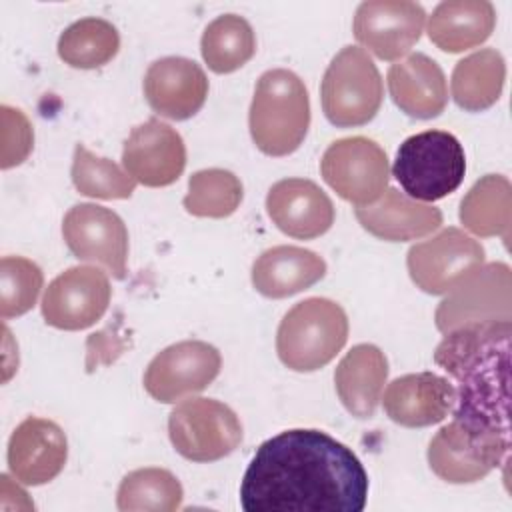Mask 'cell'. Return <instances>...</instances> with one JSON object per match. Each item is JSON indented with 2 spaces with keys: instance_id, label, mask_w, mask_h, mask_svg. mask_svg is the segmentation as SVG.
I'll use <instances>...</instances> for the list:
<instances>
[{
  "instance_id": "1",
  "label": "cell",
  "mask_w": 512,
  "mask_h": 512,
  "mask_svg": "<svg viewBox=\"0 0 512 512\" xmlns=\"http://www.w3.org/2000/svg\"><path fill=\"white\" fill-rule=\"evenodd\" d=\"M366 496L368 474L358 456L314 428L262 442L240 484L244 512H362Z\"/></svg>"
},
{
  "instance_id": "2",
  "label": "cell",
  "mask_w": 512,
  "mask_h": 512,
  "mask_svg": "<svg viewBox=\"0 0 512 512\" xmlns=\"http://www.w3.org/2000/svg\"><path fill=\"white\" fill-rule=\"evenodd\" d=\"M510 320L472 322L444 334L434 362L456 380L454 422L492 468L510 464Z\"/></svg>"
},
{
  "instance_id": "3",
  "label": "cell",
  "mask_w": 512,
  "mask_h": 512,
  "mask_svg": "<svg viewBox=\"0 0 512 512\" xmlns=\"http://www.w3.org/2000/svg\"><path fill=\"white\" fill-rule=\"evenodd\" d=\"M250 136L268 156H288L300 148L310 126V100L304 82L290 70H266L250 104Z\"/></svg>"
},
{
  "instance_id": "4",
  "label": "cell",
  "mask_w": 512,
  "mask_h": 512,
  "mask_svg": "<svg viewBox=\"0 0 512 512\" xmlns=\"http://www.w3.org/2000/svg\"><path fill=\"white\" fill-rule=\"evenodd\" d=\"M346 340L344 308L328 298H306L284 314L276 334V352L290 370L314 372L326 366Z\"/></svg>"
},
{
  "instance_id": "5",
  "label": "cell",
  "mask_w": 512,
  "mask_h": 512,
  "mask_svg": "<svg viewBox=\"0 0 512 512\" xmlns=\"http://www.w3.org/2000/svg\"><path fill=\"white\" fill-rule=\"evenodd\" d=\"M466 156L460 140L444 130L408 136L392 166V176L414 200L434 202L452 194L464 180Z\"/></svg>"
},
{
  "instance_id": "6",
  "label": "cell",
  "mask_w": 512,
  "mask_h": 512,
  "mask_svg": "<svg viewBox=\"0 0 512 512\" xmlns=\"http://www.w3.org/2000/svg\"><path fill=\"white\" fill-rule=\"evenodd\" d=\"M382 76L358 46H344L328 64L320 100L324 116L338 128L368 124L382 106Z\"/></svg>"
},
{
  "instance_id": "7",
  "label": "cell",
  "mask_w": 512,
  "mask_h": 512,
  "mask_svg": "<svg viewBox=\"0 0 512 512\" xmlns=\"http://www.w3.org/2000/svg\"><path fill=\"white\" fill-rule=\"evenodd\" d=\"M174 450L192 462H214L232 454L242 442L236 412L214 398H190L168 416Z\"/></svg>"
},
{
  "instance_id": "8",
  "label": "cell",
  "mask_w": 512,
  "mask_h": 512,
  "mask_svg": "<svg viewBox=\"0 0 512 512\" xmlns=\"http://www.w3.org/2000/svg\"><path fill=\"white\" fill-rule=\"evenodd\" d=\"M320 172L340 198L356 206L374 204L390 180L386 152L366 136L332 142L320 160Z\"/></svg>"
},
{
  "instance_id": "9",
  "label": "cell",
  "mask_w": 512,
  "mask_h": 512,
  "mask_svg": "<svg viewBox=\"0 0 512 512\" xmlns=\"http://www.w3.org/2000/svg\"><path fill=\"white\" fill-rule=\"evenodd\" d=\"M478 240L460 228H444L408 250L406 266L412 282L426 294H448L484 264Z\"/></svg>"
},
{
  "instance_id": "10",
  "label": "cell",
  "mask_w": 512,
  "mask_h": 512,
  "mask_svg": "<svg viewBox=\"0 0 512 512\" xmlns=\"http://www.w3.org/2000/svg\"><path fill=\"white\" fill-rule=\"evenodd\" d=\"M512 318V272L504 262L480 266L448 292L436 308V328L446 334L472 322Z\"/></svg>"
},
{
  "instance_id": "11",
  "label": "cell",
  "mask_w": 512,
  "mask_h": 512,
  "mask_svg": "<svg viewBox=\"0 0 512 512\" xmlns=\"http://www.w3.org/2000/svg\"><path fill=\"white\" fill-rule=\"evenodd\" d=\"M220 352L202 340H182L158 352L144 372L146 392L164 404L202 392L220 374Z\"/></svg>"
},
{
  "instance_id": "12",
  "label": "cell",
  "mask_w": 512,
  "mask_h": 512,
  "mask_svg": "<svg viewBox=\"0 0 512 512\" xmlns=\"http://www.w3.org/2000/svg\"><path fill=\"white\" fill-rule=\"evenodd\" d=\"M62 236L78 260L100 264L118 280L126 276L128 230L114 210L90 202L76 204L62 220Z\"/></svg>"
},
{
  "instance_id": "13",
  "label": "cell",
  "mask_w": 512,
  "mask_h": 512,
  "mask_svg": "<svg viewBox=\"0 0 512 512\" xmlns=\"http://www.w3.org/2000/svg\"><path fill=\"white\" fill-rule=\"evenodd\" d=\"M112 288L96 266H72L56 276L42 298V316L58 330H84L108 310Z\"/></svg>"
},
{
  "instance_id": "14",
  "label": "cell",
  "mask_w": 512,
  "mask_h": 512,
  "mask_svg": "<svg viewBox=\"0 0 512 512\" xmlns=\"http://www.w3.org/2000/svg\"><path fill=\"white\" fill-rule=\"evenodd\" d=\"M424 8L410 0H368L354 14V36L380 60H398L420 40Z\"/></svg>"
},
{
  "instance_id": "15",
  "label": "cell",
  "mask_w": 512,
  "mask_h": 512,
  "mask_svg": "<svg viewBox=\"0 0 512 512\" xmlns=\"http://www.w3.org/2000/svg\"><path fill=\"white\" fill-rule=\"evenodd\" d=\"M122 164L140 184L162 188L174 184L186 166L182 136L158 118L132 128L124 142Z\"/></svg>"
},
{
  "instance_id": "16",
  "label": "cell",
  "mask_w": 512,
  "mask_h": 512,
  "mask_svg": "<svg viewBox=\"0 0 512 512\" xmlns=\"http://www.w3.org/2000/svg\"><path fill=\"white\" fill-rule=\"evenodd\" d=\"M10 474L26 484L40 486L54 480L68 458V440L64 430L46 418L28 416L8 440Z\"/></svg>"
},
{
  "instance_id": "17",
  "label": "cell",
  "mask_w": 512,
  "mask_h": 512,
  "mask_svg": "<svg viewBox=\"0 0 512 512\" xmlns=\"http://www.w3.org/2000/svg\"><path fill=\"white\" fill-rule=\"evenodd\" d=\"M270 220L288 236L312 240L334 224V204L312 180L284 178L272 184L266 196Z\"/></svg>"
},
{
  "instance_id": "18",
  "label": "cell",
  "mask_w": 512,
  "mask_h": 512,
  "mask_svg": "<svg viewBox=\"0 0 512 512\" xmlns=\"http://www.w3.org/2000/svg\"><path fill=\"white\" fill-rule=\"evenodd\" d=\"M144 96L156 114L170 120H188L206 102L208 78L194 60L166 56L148 66Z\"/></svg>"
},
{
  "instance_id": "19",
  "label": "cell",
  "mask_w": 512,
  "mask_h": 512,
  "mask_svg": "<svg viewBox=\"0 0 512 512\" xmlns=\"http://www.w3.org/2000/svg\"><path fill=\"white\" fill-rule=\"evenodd\" d=\"M456 390L450 380L434 372L404 374L392 380L384 392L386 416L406 428H422L442 422L454 406Z\"/></svg>"
},
{
  "instance_id": "20",
  "label": "cell",
  "mask_w": 512,
  "mask_h": 512,
  "mask_svg": "<svg viewBox=\"0 0 512 512\" xmlns=\"http://www.w3.org/2000/svg\"><path fill=\"white\" fill-rule=\"evenodd\" d=\"M386 80L394 104L412 118H436L448 104L444 72L436 60L422 52L392 64Z\"/></svg>"
},
{
  "instance_id": "21",
  "label": "cell",
  "mask_w": 512,
  "mask_h": 512,
  "mask_svg": "<svg viewBox=\"0 0 512 512\" xmlns=\"http://www.w3.org/2000/svg\"><path fill=\"white\" fill-rule=\"evenodd\" d=\"M356 220L366 232L380 240L406 242L440 228L442 212L440 208L422 204L396 188H388L376 204L358 206Z\"/></svg>"
},
{
  "instance_id": "22",
  "label": "cell",
  "mask_w": 512,
  "mask_h": 512,
  "mask_svg": "<svg viewBox=\"0 0 512 512\" xmlns=\"http://www.w3.org/2000/svg\"><path fill=\"white\" fill-rule=\"evenodd\" d=\"M388 378V360L374 344H356L334 370L340 402L356 418H372Z\"/></svg>"
},
{
  "instance_id": "23",
  "label": "cell",
  "mask_w": 512,
  "mask_h": 512,
  "mask_svg": "<svg viewBox=\"0 0 512 512\" xmlns=\"http://www.w3.org/2000/svg\"><path fill=\"white\" fill-rule=\"evenodd\" d=\"M326 274V262L300 246H274L264 250L252 264V284L266 298L298 294Z\"/></svg>"
},
{
  "instance_id": "24",
  "label": "cell",
  "mask_w": 512,
  "mask_h": 512,
  "mask_svg": "<svg viewBox=\"0 0 512 512\" xmlns=\"http://www.w3.org/2000/svg\"><path fill=\"white\" fill-rule=\"evenodd\" d=\"M496 26L488 0H446L428 18V38L444 52L456 54L486 42Z\"/></svg>"
},
{
  "instance_id": "25",
  "label": "cell",
  "mask_w": 512,
  "mask_h": 512,
  "mask_svg": "<svg viewBox=\"0 0 512 512\" xmlns=\"http://www.w3.org/2000/svg\"><path fill=\"white\" fill-rule=\"evenodd\" d=\"M460 222L476 236H500L508 246L512 226V186L502 174L482 176L460 202Z\"/></svg>"
},
{
  "instance_id": "26",
  "label": "cell",
  "mask_w": 512,
  "mask_h": 512,
  "mask_svg": "<svg viewBox=\"0 0 512 512\" xmlns=\"http://www.w3.org/2000/svg\"><path fill=\"white\" fill-rule=\"evenodd\" d=\"M506 80V62L494 48H482L452 70V98L468 112H482L494 106Z\"/></svg>"
},
{
  "instance_id": "27",
  "label": "cell",
  "mask_w": 512,
  "mask_h": 512,
  "mask_svg": "<svg viewBox=\"0 0 512 512\" xmlns=\"http://www.w3.org/2000/svg\"><path fill=\"white\" fill-rule=\"evenodd\" d=\"M428 464L438 478L450 484L478 482L494 470L470 436L454 420L442 426L430 440Z\"/></svg>"
},
{
  "instance_id": "28",
  "label": "cell",
  "mask_w": 512,
  "mask_h": 512,
  "mask_svg": "<svg viewBox=\"0 0 512 512\" xmlns=\"http://www.w3.org/2000/svg\"><path fill=\"white\" fill-rule=\"evenodd\" d=\"M202 58L216 74L242 68L256 52V36L248 20L238 14H224L212 20L200 40Z\"/></svg>"
},
{
  "instance_id": "29",
  "label": "cell",
  "mask_w": 512,
  "mask_h": 512,
  "mask_svg": "<svg viewBox=\"0 0 512 512\" xmlns=\"http://www.w3.org/2000/svg\"><path fill=\"white\" fill-rule=\"evenodd\" d=\"M120 48L118 30L102 18H82L70 24L58 38V56L72 68H100Z\"/></svg>"
},
{
  "instance_id": "30",
  "label": "cell",
  "mask_w": 512,
  "mask_h": 512,
  "mask_svg": "<svg viewBox=\"0 0 512 512\" xmlns=\"http://www.w3.org/2000/svg\"><path fill=\"white\" fill-rule=\"evenodd\" d=\"M182 498V484L170 470L138 468L122 478L116 506L122 512H172L182 506Z\"/></svg>"
},
{
  "instance_id": "31",
  "label": "cell",
  "mask_w": 512,
  "mask_h": 512,
  "mask_svg": "<svg viewBox=\"0 0 512 512\" xmlns=\"http://www.w3.org/2000/svg\"><path fill=\"white\" fill-rule=\"evenodd\" d=\"M240 202V178L222 168L194 172L188 180V194L182 200L186 212L198 218H226L236 212Z\"/></svg>"
},
{
  "instance_id": "32",
  "label": "cell",
  "mask_w": 512,
  "mask_h": 512,
  "mask_svg": "<svg viewBox=\"0 0 512 512\" xmlns=\"http://www.w3.org/2000/svg\"><path fill=\"white\" fill-rule=\"evenodd\" d=\"M70 176L74 188L90 198L122 200L130 198L136 188V180L126 170L108 158L92 154L84 144L74 148Z\"/></svg>"
},
{
  "instance_id": "33",
  "label": "cell",
  "mask_w": 512,
  "mask_h": 512,
  "mask_svg": "<svg viewBox=\"0 0 512 512\" xmlns=\"http://www.w3.org/2000/svg\"><path fill=\"white\" fill-rule=\"evenodd\" d=\"M42 284L38 264L22 256H4L0 260V316L16 318L32 310Z\"/></svg>"
},
{
  "instance_id": "34",
  "label": "cell",
  "mask_w": 512,
  "mask_h": 512,
  "mask_svg": "<svg viewBox=\"0 0 512 512\" xmlns=\"http://www.w3.org/2000/svg\"><path fill=\"white\" fill-rule=\"evenodd\" d=\"M4 122V150H2V168H10L26 160L32 150V126L28 118L10 106H2Z\"/></svg>"
}]
</instances>
